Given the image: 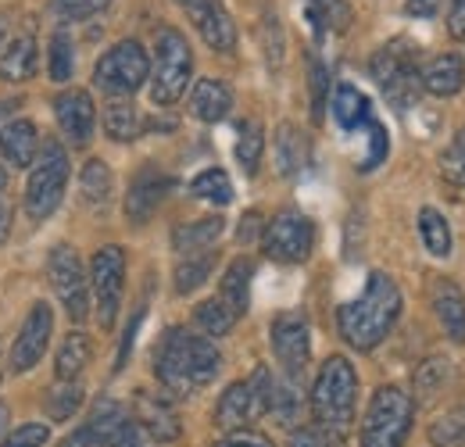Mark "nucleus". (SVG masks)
Returning <instances> with one entry per match:
<instances>
[{
  "label": "nucleus",
  "mask_w": 465,
  "mask_h": 447,
  "mask_svg": "<svg viewBox=\"0 0 465 447\" xmlns=\"http://www.w3.org/2000/svg\"><path fill=\"white\" fill-rule=\"evenodd\" d=\"M223 369V354L215 340L186 330H169L154 351V372L162 391L173 397H190L193 391L208 387Z\"/></svg>",
  "instance_id": "nucleus-1"
},
{
  "label": "nucleus",
  "mask_w": 465,
  "mask_h": 447,
  "mask_svg": "<svg viewBox=\"0 0 465 447\" xmlns=\"http://www.w3.org/2000/svg\"><path fill=\"white\" fill-rule=\"evenodd\" d=\"M401 290H398V283L391 280L387 273H372L369 283H365V290L348 301V304H341V312H337V326H341V336L348 340L354 351H372V347H380L387 333L394 330V323H398V315H401Z\"/></svg>",
  "instance_id": "nucleus-2"
},
{
  "label": "nucleus",
  "mask_w": 465,
  "mask_h": 447,
  "mask_svg": "<svg viewBox=\"0 0 465 447\" xmlns=\"http://www.w3.org/2000/svg\"><path fill=\"white\" fill-rule=\"evenodd\" d=\"M354 404H358V372L348 358L333 354L322 362L315 383H312V415L315 426L344 433L354 422Z\"/></svg>",
  "instance_id": "nucleus-3"
},
{
  "label": "nucleus",
  "mask_w": 465,
  "mask_h": 447,
  "mask_svg": "<svg viewBox=\"0 0 465 447\" xmlns=\"http://www.w3.org/2000/svg\"><path fill=\"white\" fill-rule=\"evenodd\" d=\"M415 397L401 387H380L361 422V447H401L411 433Z\"/></svg>",
  "instance_id": "nucleus-4"
},
{
  "label": "nucleus",
  "mask_w": 465,
  "mask_h": 447,
  "mask_svg": "<svg viewBox=\"0 0 465 447\" xmlns=\"http://www.w3.org/2000/svg\"><path fill=\"white\" fill-rule=\"evenodd\" d=\"M372 79L380 83L383 97L398 108V112H408L415 101H419V51L408 44V40H391L387 47H380L372 55Z\"/></svg>",
  "instance_id": "nucleus-5"
},
{
  "label": "nucleus",
  "mask_w": 465,
  "mask_h": 447,
  "mask_svg": "<svg viewBox=\"0 0 465 447\" xmlns=\"http://www.w3.org/2000/svg\"><path fill=\"white\" fill-rule=\"evenodd\" d=\"M64 186H68V154L58 140H44L25 183V215L36 223L51 219L64 197Z\"/></svg>",
  "instance_id": "nucleus-6"
},
{
  "label": "nucleus",
  "mask_w": 465,
  "mask_h": 447,
  "mask_svg": "<svg viewBox=\"0 0 465 447\" xmlns=\"http://www.w3.org/2000/svg\"><path fill=\"white\" fill-rule=\"evenodd\" d=\"M154 68H151V101L169 108L186 94V83L193 75V55L179 29H162L154 40Z\"/></svg>",
  "instance_id": "nucleus-7"
},
{
  "label": "nucleus",
  "mask_w": 465,
  "mask_h": 447,
  "mask_svg": "<svg viewBox=\"0 0 465 447\" xmlns=\"http://www.w3.org/2000/svg\"><path fill=\"white\" fill-rule=\"evenodd\" d=\"M147 79H151V61L136 40L115 44L108 55H101L97 68H94V83L108 97H133Z\"/></svg>",
  "instance_id": "nucleus-8"
},
{
  "label": "nucleus",
  "mask_w": 465,
  "mask_h": 447,
  "mask_svg": "<svg viewBox=\"0 0 465 447\" xmlns=\"http://www.w3.org/2000/svg\"><path fill=\"white\" fill-rule=\"evenodd\" d=\"M47 276H51V286L61 297L64 312L72 323H83L90 315V276L75 254V247L68 243H58L47 258Z\"/></svg>",
  "instance_id": "nucleus-9"
},
{
  "label": "nucleus",
  "mask_w": 465,
  "mask_h": 447,
  "mask_svg": "<svg viewBox=\"0 0 465 447\" xmlns=\"http://www.w3.org/2000/svg\"><path fill=\"white\" fill-rule=\"evenodd\" d=\"M265 254L280 265H301L315 247V225L301 212H280L262 233Z\"/></svg>",
  "instance_id": "nucleus-10"
},
{
  "label": "nucleus",
  "mask_w": 465,
  "mask_h": 447,
  "mask_svg": "<svg viewBox=\"0 0 465 447\" xmlns=\"http://www.w3.org/2000/svg\"><path fill=\"white\" fill-rule=\"evenodd\" d=\"M90 286H94V297H97L101 330H112L118 319V304H122V286H125V254H122L118 243H108L94 254Z\"/></svg>",
  "instance_id": "nucleus-11"
},
{
  "label": "nucleus",
  "mask_w": 465,
  "mask_h": 447,
  "mask_svg": "<svg viewBox=\"0 0 465 447\" xmlns=\"http://www.w3.org/2000/svg\"><path fill=\"white\" fill-rule=\"evenodd\" d=\"M272 351H276V362L283 365V376L301 383L304 380V369H308V358H312V333H308V323L287 312L272 323Z\"/></svg>",
  "instance_id": "nucleus-12"
},
{
  "label": "nucleus",
  "mask_w": 465,
  "mask_h": 447,
  "mask_svg": "<svg viewBox=\"0 0 465 447\" xmlns=\"http://www.w3.org/2000/svg\"><path fill=\"white\" fill-rule=\"evenodd\" d=\"M51 333H54V312L51 304H33L22 330L11 343V372H29L51 347Z\"/></svg>",
  "instance_id": "nucleus-13"
},
{
  "label": "nucleus",
  "mask_w": 465,
  "mask_h": 447,
  "mask_svg": "<svg viewBox=\"0 0 465 447\" xmlns=\"http://www.w3.org/2000/svg\"><path fill=\"white\" fill-rule=\"evenodd\" d=\"M175 4L186 11V18L193 22V29L212 51L230 55L236 47V25H232L230 11L223 7V0H175Z\"/></svg>",
  "instance_id": "nucleus-14"
},
{
  "label": "nucleus",
  "mask_w": 465,
  "mask_h": 447,
  "mask_svg": "<svg viewBox=\"0 0 465 447\" xmlns=\"http://www.w3.org/2000/svg\"><path fill=\"white\" fill-rule=\"evenodd\" d=\"M54 118L72 147H86L97 129V108L86 90H64L54 101Z\"/></svg>",
  "instance_id": "nucleus-15"
},
{
  "label": "nucleus",
  "mask_w": 465,
  "mask_h": 447,
  "mask_svg": "<svg viewBox=\"0 0 465 447\" xmlns=\"http://www.w3.org/2000/svg\"><path fill=\"white\" fill-rule=\"evenodd\" d=\"M133 408H136V412H133V422H136L151 441L169 444V441H175V437L183 433V426H179V419H175L173 404H169L165 397L140 391L136 393V401H133Z\"/></svg>",
  "instance_id": "nucleus-16"
},
{
  "label": "nucleus",
  "mask_w": 465,
  "mask_h": 447,
  "mask_svg": "<svg viewBox=\"0 0 465 447\" xmlns=\"http://www.w3.org/2000/svg\"><path fill=\"white\" fill-rule=\"evenodd\" d=\"M169 190H173V179H169V175H162L158 168H143V172L133 179L129 194H125V215L136 225H143L158 212V204L169 197Z\"/></svg>",
  "instance_id": "nucleus-17"
},
{
  "label": "nucleus",
  "mask_w": 465,
  "mask_h": 447,
  "mask_svg": "<svg viewBox=\"0 0 465 447\" xmlns=\"http://www.w3.org/2000/svg\"><path fill=\"white\" fill-rule=\"evenodd\" d=\"M262 415V408H258V401H254V393H251V383L247 380H240V383H230L226 393L219 397V404H215V426L219 430H247V422H254Z\"/></svg>",
  "instance_id": "nucleus-18"
},
{
  "label": "nucleus",
  "mask_w": 465,
  "mask_h": 447,
  "mask_svg": "<svg viewBox=\"0 0 465 447\" xmlns=\"http://www.w3.org/2000/svg\"><path fill=\"white\" fill-rule=\"evenodd\" d=\"M0 154L11 168H33L36 154H40V133L29 118L7 122L0 129Z\"/></svg>",
  "instance_id": "nucleus-19"
},
{
  "label": "nucleus",
  "mask_w": 465,
  "mask_h": 447,
  "mask_svg": "<svg viewBox=\"0 0 465 447\" xmlns=\"http://www.w3.org/2000/svg\"><path fill=\"white\" fill-rule=\"evenodd\" d=\"M419 83L433 97H455L465 86V61L459 55H437L430 65H422Z\"/></svg>",
  "instance_id": "nucleus-20"
},
{
  "label": "nucleus",
  "mask_w": 465,
  "mask_h": 447,
  "mask_svg": "<svg viewBox=\"0 0 465 447\" xmlns=\"http://www.w3.org/2000/svg\"><path fill=\"white\" fill-rule=\"evenodd\" d=\"M433 312H437V319H440L448 340L465 343V293L459 283L451 280L433 283Z\"/></svg>",
  "instance_id": "nucleus-21"
},
{
  "label": "nucleus",
  "mask_w": 465,
  "mask_h": 447,
  "mask_svg": "<svg viewBox=\"0 0 465 447\" xmlns=\"http://www.w3.org/2000/svg\"><path fill=\"white\" fill-rule=\"evenodd\" d=\"M129 412L118 404V401H112V397H104L94 412H90V419L83 422L86 426V433H90V444L94 447H115L118 437L125 433V426H129Z\"/></svg>",
  "instance_id": "nucleus-22"
},
{
  "label": "nucleus",
  "mask_w": 465,
  "mask_h": 447,
  "mask_svg": "<svg viewBox=\"0 0 465 447\" xmlns=\"http://www.w3.org/2000/svg\"><path fill=\"white\" fill-rule=\"evenodd\" d=\"M232 112V90L223 79H197L190 90V114L201 122H223Z\"/></svg>",
  "instance_id": "nucleus-23"
},
{
  "label": "nucleus",
  "mask_w": 465,
  "mask_h": 447,
  "mask_svg": "<svg viewBox=\"0 0 465 447\" xmlns=\"http://www.w3.org/2000/svg\"><path fill=\"white\" fill-rule=\"evenodd\" d=\"M36 72V40L29 33L7 40L0 47V79L4 83H25Z\"/></svg>",
  "instance_id": "nucleus-24"
},
{
  "label": "nucleus",
  "mask_w": 465,
  "mask_h": 447,
  "mask_svg": "<svg viewBox=\"0 0 465 447\" xmlns=\"http://www.w3.org/2000/svg\"><path fill=\"white\" fill-rule=\"evenodd\" d=\"M272 154H276V168H280V175H297L301 168L308 165V154H312L308 136H304L293 122H280L276 140H272Z\"/></svg>",
  "instance_id": "nucleus-25"
},
{
  "label": "nucleus",
  "mask_w": 465,
  "mask_h": 447,
  "mask_svg": "<svg viewBox=\"0 0 465 447\" xmlns=\"http://www.w3.org/2000/svg\"><path fill=\"white\" fill-rule=\"evenodd\" d=\"M226 223L219 215H204L193 223H183L173 229V247L179 254H197V251H212V243L223 236Z\"/></svg>",
  "instance_id": "nucleus-26"
},
{
  "label": "nucleus",
  "mask_w": 465,
  "mask_h": 447,
  "mask_svg": "<svg viewBox=\"0 0 465 447\" xmlns=\"http://www.w3.org/2000/svg\"><path fill=\"white\" fill-rule=\"evenodd\" d=\"M251 276H254V262L251 258H236V262H230V269L223 276V286H219V301L230 308L236 319L251 304Z\"/></svg>",
  "instance_id": "nucleus-27"
},
{
  "label": "nucleus",
  "mask_w": 465,
  "mask_h": 447,
  "mask_svg": "<svg viewBox=\"0 0 465 447\" xmlns=\"http://www.w3.org/2000/svg\"><path fill=\"white\" fill-rule=\"evenodd\" d=\"M90 354H94V343H90V336L83 333V330H75V333H68L61 340L58 347V362H54V376H58L61 383H72V380H79V372L86 369V362H90Z\"/></svg>",
  "instance_id": "nucleus-28"
},
{
  "label": "nucleus",
  "mask_w": 465,
  "mask_h": 447,
  "mask_svg": "<svg viewBox=\"0 0 465 447\" xmlns=\"http://www.w3.org/2000/svg\"><path fill=\"white\" fill-rule=\"evenodd\" d=\"M265 415L276 419L280 426L293 430L301 422V383L293 380H272V391H269V401H265Z\"/></svg>",
  "instance_id": "nucleus-29"
},
{
  "label": "nucleus",
  "mask_w": 465,
  "mask_h": 447,
  "mask_svg": "<svg viewBox=\"0 0 465 447\" xmlns=\"http://www.w3.org/2000/svg\"><path fill=\"white\" fill-rule=\"evenodd\" d=\"M112 190H115V175L112 168L104 165L101 158H90L83 172H79V194L90 208H104L112 201Z\"/></svg>",
  "instance_id": "nucleus-30"
},
{
  "label": "nucleus",
  "mask_w": 465,
  "mask_h": 447,
  "mask_svg": "<svg viewBox=\"0 0 465 447\" xmlns=\"http://www.w3.org/2000/svg\"><path fill=\"white\" fill-rule=\"evenodd\" d=\"M140 129H143V118L136 112V104L125 97H112V104L104 108V133L115 144H129L140 136Z\"/></svg>",
  "instance_id": "nucleus-31"
},
{
  "label": "nucleus",
  "mask_w": 465,
  "mask_h": 447,
  "mask_svg": "<svg viewBox=\"0 0 465 447\" xmlns=\"http://www.w3.org/2000/svg\"><path fill=\"white\" fill-rule=\"evenodd\" d=\"M333 118L348 133L358 129V125H365L369 122V101H365V94L358 86H351V83H341L333 90Z\"/></svg>",
  "instance_id": "nucleus-32"
},
{
  "label": "nucleus",
  "mask_w": 465,
  "mask_h": 447,
  "mask_svg": "<svg viewBox=\"0 0 465 447\" xmlns=\"http://www.w3.org/2000/svg\"><path fill=\"white\" fill-rule=\"evenodd\" d=\"M419 236H422V247L433 258H448L451 254V225L437 208H422L419 212Z\"/></svg>",
  "instance_id": "nucleus-33"
},
{
  "label": "nucleus",
  "mask_w": 465,
  "mask_h": 447,
  "mask_svg": "<svg viewBox=\"0 0 465 447\" xmlns=\"http://www.w3.org/2000/svg\"><path fill=\"white\" fill-rule=\"evenodd\" d=\"M193 326H197L201 336L219 340V336H226L232 326H236V315H232L219 297H212V301H201V304L193 308Z\"/></svg>",
  "instance_id": "nucleus-34"
},
{
  "label": "nucleus",
  "mask_w": 465,
  "mask_h": 447,
  "mask_svg": "<svg viewBox=\"0 0 465 447\" xmlns=\"http://www.w3.org/2000/svg\"><path fill=\"white\" fill-rule=\"evenodd\" d=\"M212 273H215V251L186 254V258L175 265V293H193L197 286L208 283Z\"/></svg>",
  "instance_id": "nucleus-35"
},
{
  "label": "nucleus",
  "mask_w": 465,
  "mask_h": 447,
  "mask_svg": "<svg viewBox=\"0 0 465 447\" xmlns=\"http://www.w3.org/2000/svg\"><path fill=\"white\" fill-rule=\"evenodd\" d=\"M262 154H265V133H262V122H243L240 125V136H236V162L247 175H254L262 165Z\"/></svg>",
  "instance_id": "nucleus-36"
},
{
  "label": "nucleus",
  "mask_w": 465,
  "mask_h": 447,
  "mask_svg": "<svg viewBox=\"0 0 465 447\" xmlns=\"http://www.w3.org/2000/svg\"><path fill=\"white\" fill-rule=\"evenodd\" d=\"M190 194H193V197H201V201H208V204H230L232 183L223 168H204L201 175H193Z\"/></svg>",
  "instance_id": "nucleus-37"
},
{
  "label": "nucleus",
  "mask_w": 465,
  "mask_h": 447,
  "mask_svg": "<svg viewBox=\"0 0 465 447\" xmlns=\"http://www.w3.org/2000/svg\"><path fill=\"white\" fill-rule=\"evenodd\" d=\"M448 376H451V369H448V358H426L419 369H415V393L426 401V397H433V393L440 391L444 383H448Z\"/></svg>",
  "instance_id": "nucleus-38"
},
{
  "label": "nucleus",
  "mask_w": 465,
  "mask_h": 447,
  "mask_svg": "<svg viewBox=\"0 0 465 447\" xmlns=\"http://www.w3.org/2000/svg\"><path fill=\"white\" fill-rule=\"evenodd\" d=\"M430 441L437 447H465V408L437 419L430 430Z\"/></svg>",
  "instance_id": "nucleus-39"
},
{
  "label": "nucleus",
  "mask_w": 465,
  "mask_h": 447,
  "mask_svg": "<svg viewBox=\"0 0 465 447\" xmlns=\"http://www.w3.org/2000/svg\"><path fill=\"white\" fill-rule=\"evenodd\" d=\"M72 68H75V55H72V40L64 33H54L51 40V57H47V72L54 83H68L72 79Z\"/></svg>",
  "instance_id": "nucleus-40"
},
{
  "label": "nucleus",
  "mask_w": 465,
  "mask_h": 447,
  "mask_svg": "<svg viewBox=\"0 0 465 447\" xmlns=\"http://www.w3.org/2000/svg\"><path fill=\"white\" fill-rule=\"evenodd\" d=\"M83 397H86V391H83L75 380L64 383V387H54V391H51V415H54L58 422L72 419V415L83 408Z\"/></svg>",
  "instance_id": "nucleus-41"
},
{
  "label": "nucleus",
  "mask_w": 465,
  "mask_h": 447,
  "mask_svg": "<svg viewBox=\"0 0 465 447\" xmlns=\"http://www.w3.org/2000/svg\"><path fill=\"white\" fill-rule=\"evenodd\" d=\"M112 0H51V11L61 22H86L94 15H101Z\"/></svg>",
  "instance_id": "nucleus-42"
},
{
  "label": "nucleus",
  "mask_w": 465,
  "mask_h": 447,
  "mask_svg": "<svg viewBox=\"0 0 465 447\" xmlns=\"http://www.w3.org/2000/svg\"><path fill=\"white\" fill-rule=\"evenodd\" d=\"M312 4V18L315 25H330V29H348L351 7L344 0H308Z\"/></svg>",
  "instance_id": "nucleus-43"
},
{
  "label": "nucleus",
  "mask_w": 465,
  "mask_h": 447,
  "mask_svg": "<svg viewBox=\"0 0 465 447\" xmlns=\"http://www.w3.org/2000/svg\"><path fill=\"white\" fill-rule=\"evenodd\" d=\"M440 175L451 183V186H465V133H459L448 151L440 154Z\"/></svg>",
  "instance_id": "nucleus-44"
},
{
  "label": "nucleus",
  "mask_w": 465,
  "mask_h": 447,
  "mask_svg": "<svg viewBox=\"0 0 465 447\" xmlns=\"http://www.w3.org/2000/svg\"><path fill=\"white\" fill-rule=\"evenodd\" d=\"M308 90H312V118L319 122L326 112V90H330V72L319 57L308 61Z\"/></svg>",
  "instance_id": "nucleus-45"
},
{
  "label": "nucleus",
  "mask_w": 465,
  "mask_h": 447,
  "mask_svg": "<svg viewBox=\"0 0 465 447\" xmlns=\"http://www.w3.org/2000/svg\"><path fill=\"white\" fill-rule=\"evenodd\" d=\"M291 447H348L344 444V433L337 430H326V426H304L293 433Z\"/></svg>",
  "instance_id": "nucleus-46"
},
{
  "label": "nucleus",
  "mask_w": 465,
  "mask_h": 447,
  "mask_svg": "<svg viewBox=\"0 0 465 447\" xmlns=\"http://www.w3.org/2000/svg\"><path fill=\"white\" fill-rule=\"evenodd\" d=\"M51 441V430L44 426V422H25V426H18L7 441H4V447H44Z\"/></svg>",
  "instance_id": "nucleus-47"
},
{
  "label": "nucleus",
  "mask_w": 465,
  "mask_h": 447,
  "mask_svg": "<svg viewBox=\"0 0 465 447\" xmlns=\"http://www.w3.org/2000/svg\"><path fill=\"white\" fill-rule=\"evenodd\" d=\"M369 136H372V147H369V154H365V162H361V172L376 168L380 162H383V158H387V151H391L383 125H380V122H372V118H369Z\"/></svg>",
  "instance_id": "nucleus-48"
},
{
  "label": "nucleus",
  "mask_w": 465,
  "mask_h": 447,
  "mask_svg": "<svg viewBox=\"0 0 465 447\" xmlns=\"http://www.w3.org/2000/svg\"><path fill=\"white\" fill-rule=\"evenodd\" d=\"M215 447H272V441L262 437V433H254V430H232Z\"/></svg>",
  "instance_id": "nucleus-49"
},
{
  "label": "nucleus",
  "mask_w": 465,
  "mask_h": 447,
  "mask_svg": "<svg viewBox=\"0 0 465 447\" xmlns=\"http://www.w3.org/2000/svg\"><path fill=\"white\" fill-rule=\"evenodd\" d=\"M265 51H269V65H280L283 61V33H280V25H276V18L269 15L265 18Z\"/></svg>",
  "instance_id": "nucleus-50"
},
{
  "label": "nucleus",
  "mask_w": 465,
  "mask_h": 447,
  "mask_svg": "<svg viewBox=\"0 0 465 447\" xmlns=\"http://www.w3.org/2000/svg\"><path fill=\"white\" fill-rule=\"evenodd\" d=\"M140 323H143V308L133 315V323H129V330H125V336H122V351H118V362L115 369H122L125 365V358H129V351H133V340H136V330H140Z\"/></svg>",
  "instance_id": "nucleus-51"
},
{
  "label": "nucleus",
  "mask_w": 465,
  "mask_h": 447,
  "mask_svg": "<svg viewBox=\"0 0 465 447\" xmlns=\"http://www.w3.org/2000/svg\"><path fill=\"white\" fill-rule=\"evenodd\" d=\"M440 11V0H405L408 18H433Z\"/></svg>",
  "instance_id": "nucleus-52"
},
{
  "label": "nucleus",
  "mask_w": 465,
  "mask_h": 447,
  "mask_svg": "<svg viewBox=\"0 0 465 447\" xmlns=\"http://www.w3.org/2000/svg\"><path fill=\"white\" fill-rule=\"evenodd\" d=\"M115 447H151V437H147V433H143V430H140V426L129 419V426H125V433L118 437Z\"/></svg>",
  "instance_id": "nucleus-53"
},
{
  "label": "nucleus",
  "mask_w": 465,
  "mask_h": 447,
  "mask_svg": "<svg viewBox=\"0 0 465 447\" xmlns=\"http://www.w3.org/2000/svg\"><path fill=\"white\" fill-rule=\"evenodd\" d=\"M262 233H265V229H262V215H258V212H247V215H243V223H240V240H243V243H251V240H254V236H262Z\"/></svg>",
  "instance_id": "nucleus-54"
},
{
  "label": "nucleus",
  "mask_w": 465,
  "mask_h": 447,
  "mask_svg": "<svg viewBox=\"0 0 465 447\" xmlns=\"http://www.w3.org/2000/svg\"><path fill=\"white\" fill-rule=\"evenodd\" d=\"M448 29H451V36H465V0H451Z\"/></svg>",
  "instance_id": "nucleus-55"
},
{
  "label": "nucleus",
  "mask_w": 465,
  "mask_h": 447,
  "mask_svg": "<svg viewBox=\"0 0 465 447\" xmlns=\"http://www.w3.org/2000/svg\"><path fill=\"white\" fill-rule=\"evenodd\" d=\"M61 447H94V444H90V433H86V426H79L75 433H68V437L61 441Z\"/></svg>",
  "instance_id": "nucleus-56"
},
{
  "label": "nucleus",
  "mask_w": 465,
  "mask_h": 447,
  "mask_svg": "<svg viewBox=\"0 0 465 447\" xmlns=\"http://www.w3.org/2000/svg\"><path fill=\"white\" fill-rule=\"evenodd\" d=\"M7 233H11V208H7V201L0 194V243L7 240Z\"/></svg>",
  "instance_id": "nucleus-57"
},
{
  "label": "nucleus",
  "mask_w": 465,
  "mask_h": 447,
  "mask_svg": "<svg viewBox=\"0 0 465 447\" xmlns=\"http://www.w3.org/2000/svg\"><path fill=\"white\" fill-rule=\"evenodd\" d=\"M4 422H7V404L0 401V430H4Z\"/></svg>",
  "instance_id": "nucleus-58"
},
{
  "label": "nucleus",
  "mask_w": 465,
  "mask_h": 447,
  "mask_svg": "<svg viewBox=\"0 0 465 447\" xmlns=\"http://www.w3.org/2000/svg\"><path fill=\"white\" fill-rule=\"evenodd\" d=\"M4 40H7V22L0 18V47H4Z\"/></svg>",
  "instance_id": "nucleus-59"
}]
</instances>
